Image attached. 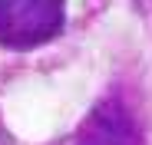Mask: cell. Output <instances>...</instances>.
I'll return each mask as SVG.
<instances>
[{
	"label": "cell",
	"mask_w": 152,
	"mask_h": 145,
	"mask_svg": "<svg viewBox=\"0 0 152 145\" xmlns=\"http://www.w3.org/2000/svg\"><path fill=\"white\" fill-rule=\"evenodd\" d=\"M66 0H0V46L30 50L63 27Z\"/></svg>",
	"instance_id": "cell-1"
},
{
	"label": "cell",
	"mask_w": 152,
	"mask_h": 145,
	"mask_svg": "<svg viewBox=\"0 0 152 145\" xmlns=\"http://www.w3.org/2000/svg\"><path fill=\"white\" fill-rule=\"evenodd\" d=\"M73 145H142V132L119 99H103L86 115Z\"/></svg>",
	"instance_id": "cell-2"
}]
</instances>
